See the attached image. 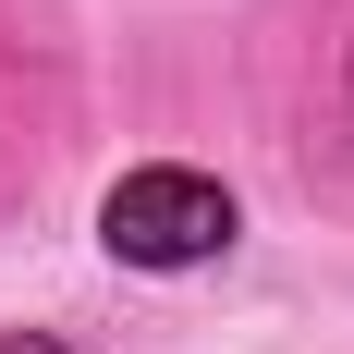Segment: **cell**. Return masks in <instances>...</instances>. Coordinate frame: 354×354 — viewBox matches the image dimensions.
<instances>
[{
  "mask_svg": "<svg viewBox=\"0 0 354 354\" xmlns=\"http://www.w3.org/2000/svg\"><path fill=\"white\" fill-rule=\"evenodd\" d=\"M232 232H245L232 196H220L208 171H171V159H159V171H122L98 196V245L122 257V269H208Z\"/></svg>",
  "mask_w": 354,
  "mask_h": 354,
  "instance_id": "obj_1",
  "label": "cell"
},
{
  "mask_svg": "<svg viewBox=\"0 0 354 354\" xmlns=\"http://www.w3.org/2000/svg\"><path fill=\"white\" fill-rule=\"evenodd\" d=\"M0 354H73V342H49V330H0Z\"/></svg>",
  "mask_w": 354,
  "mask_h": 354,
  "instance_id": "obj_2",
  "label": "cell"
}]
</instances>
